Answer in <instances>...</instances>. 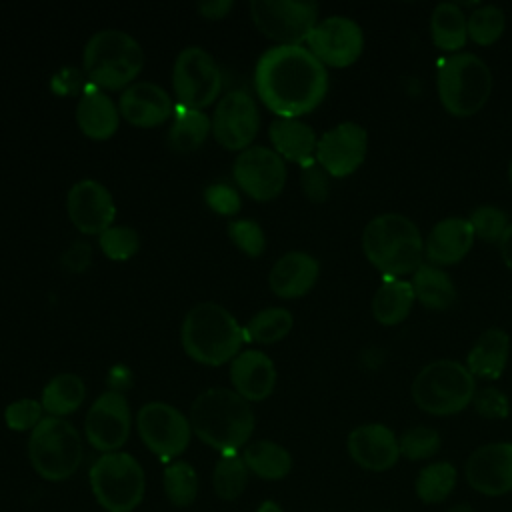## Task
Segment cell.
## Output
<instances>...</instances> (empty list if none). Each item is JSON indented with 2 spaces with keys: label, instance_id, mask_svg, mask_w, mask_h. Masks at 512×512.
<instances>
[{
  "label": "cell",
  "instance_id": "1",
  "mask_svg": "<svg viewBox=\"0 0 512 512\" xmlns=\"http://www.w3.org/2000/svg\"><path fill=\"white\" fill-rule=\"evenodd\" d=\"M254 86L260 100L278 118H298L324 100L328 72L308 48L276 44L258 58Z\"/></svg>",
  "mask_w": 512,
  "mask_h": 512
},
{
  "label": "cell",
  "instance_id": "2",
  "mask_svg": "<svg viewBox=\"0 0 512 512\" xmlns=\"http://www.w3.org/2000/svg\"><path fill=\"white\" fill-rule=\"evenodd\" d=\"M192 432L220 454L244 448L254 432V410L234 388L214 386L200 392L190 406Z\"/></svg>",
  "mask_w": 512,
  "mask_h": 512
},
{
  "label": "cell",
  "instance_id": "3",
  "mask_svg": "<svg viewBox=\"0 0 512 512\" xmlns=\"http://www.w3.org/2000/svg\"><path fill=\"white\" fill-rule=\"evenodd\" d=\"M184 352L200 364L220 366L232 362L244 342V328L236 316L218 302L194 304L180 328Z\"/></svg>",
  "mask_w": 512,
  "mask_h": 512
},
{
  "label": "cell",
  "instance_id": "4",
  "mask_svg": "<svg viewBox=\"0 0 512 512\" xmlns=\"http://www.w3.org/2000/svg\"><path fill=\"white\" fill-rule=\"evenodd\" d=\"M362 250L384 278L414 274L422 264L424 240L418 226L402 214H380L362 230Z\"/></svg>",
  "mask_w": 512,
  "mask_h": 512
},
{
  "label": "cell",
  "instance_id": "5",
  "mask_svg": "<svg viewBox=\"0 0 512 512\" xmlns=\"http://www.w3.org/2000/svg\"><path fill=\"white\" fill-rule=\"evenodd\" d=\"M144 64L140 42L120 30L102 28L94 32L82 52V66L92 86L118 90L134 82Z\"/></svg>",
  "mask_w": 512,
  "mask_h": 512
},
{
  "label": "cell",
  "instance_id": "6",
  "mask_svg": "<svg viewBox=\"0 0 512 512\" xmlns=\"http://www.w3.org/2000/svg\"><path fill=\"white\" fill-rule=\"evenodd\" d=\"M492 72L482 58L456 52L438 66L436 88L444 110L458 118L474 116L492 94Z\"/></svg>",
  "mask_w": 512,
  "mask_h": 512
},
{
  "label": "cell",
  "instance_id": "7",
  "mask_svg": "<svg viewBox=\"0 0 512 512\" xmlns=\"http://www.w3.org/2000/svg\"><path fill=\"white\" fill-rule=\"evenodd\" d=\"M414 404L432 416L462 412L476 394V378L456 360H434L426 364L412 382Z\"/></svg>",
  "mask_w": 512,
  "mask_h": 512
},
{
  "label": "cell",
  "instance_id": "8",
  "mask_svg": "<svg viewBox=\"0 0 512 512\" xmlns=\"http://www.w3.org/2000/svg\"><path fill=\"white\" fill-rule=\"evenodd\" d=\"M80 432L66 418L44 416L28 438V460L34 472L48 482L70 478L82 464Z\"/></svg>",
  "mask_w": 512,
  "mask_h": 512
},
{
  "label": "cell",
  "instance_id": "9",
  "mask_svg": "<svg viewBox=\"0 0 512 512\" xmlns=\"http://www.w3.org/2000/svg\"><path fill=\"white\" fill-rule=\"evenodd\" d=\"M96 502L106 512H132L146 492V476L140 462L122 450L100 454L88 472Z\"/></svg>",
  "mask_w": 512,
  "mask_h": 512
},
{
  "label": "cell",
  "instance_id": "10",
  "mask_svg": "<svg viewBox=\"0 0 512 512\" xmlns=\"http://www.w3.org/2000/svg\"><path fill=\"white\" fill-rule=\"evenodd\" d=\"M256 28L284 46H302L318 24V4L306 0H252Z\"/></svg>",
  "mask_w": 512,
  "mask_h": 512
},
{
  "label": "cell",
  "instance_id": "11",
  "mask_svg": "<svg viewBox=\"0 0 512 512\" xmlns=\"http://www.w3.org/2000/svg\"><path fill=\"white\" fill-rule=\"evenodd\" d=\"M172 86L182 106L202 110L220 94L222 72L206 48L186 46L174 60Z\"/></svg>",
  "mask_w": 512,
  "mask_h": 512
},
{
  "label": "cell",
  "instance_id": "12",
  "mask_svg": "<svg viewBox=\"0 0 512 512\" xmlns=\"http://www.w3.org/2000/svg\"><path fill=\"white\" fill-rule=\"evenodd\" d=\"M136 430L144 446L164 460L180 456L188 448L192 436L190 420L176 406L160 400L140 406L136 414Z\"/></svg>",
  "mask_w": 512,
  "mask_h": 512
},
{
  "label": "cell",
  "instance_id": "13",
  "mask_svg": "<svg viewBox=\"0 0 512 512\" xmlns=\"http://www.w3.org/2000/svg\"><path fill=\"white\" fill-rule=\"evenodd\" d=\"M132 428V412L122 392L106 390L88 408L84 418V434L92 448L98 452L120 450Z\"/></svg>",
  "mask_w": 512,
  "mask_h": 512
},
{
  "label": "cell",
  "instance_id": "14",
  "mask_svg": "<svg viewBox=\"0 0 512 512\" xmlns=\"http://www.w3.org/2000/svg\"><path fill=\"white\" fill-rule=\"evenodd\" d=\"M234 182L256 200L278 196L286 184L284 158L268 146H248L240 150L232 166Z\"/></svg>",
  "mask_w": 512,
  "mask_h": 512
},
{
  "label": "cell",
  "instance_id": "15",
  "mask_svg": "<svg viewBox=\"0 0 512 512\" xmlns=\"http://www.w3.org/2000/svg\"><path fill=\"white\" fill-rule=\"evenodd\" d=\"M260 128V112L246 90L226 92L212 114V134L228 150H244L252 144Z\"/></svg>",
  "mask_w": 512,
  "mask_h": 512
},
{
  "label": "cell",
  "instance_id": "16",
  "mask_svg": "<svg viewBox=\"0 0 512 512\" xmlns=\"http://www.w3.org/2000/svg\"><path fill=\"white\" fill-rule=\"evenodd\" d=\"M308 50L326 66L346 68L354 64L364 48L362 28L346 16H328L320 20L310 36Z\"/></svg>",
  "mask_w": 512,
  "mask_h": 512
},
{
  "label": "cell",
  "instance_id": "17",
  "mask_svg": "<svg viewBox=\"0 0 512 512\" xmlns=\"http://www.w3.org/2000/svg\"><path fill=\"white\" fill-rule=\"evenodd\" d=\"M366 152V130L356 122H340L318 138L316 162L328 172V176L344 178L360 168Z\"/></svg>",
  "mask_w": 512,
  "mask_h": 512
},
{
  "label": "cell",
  "instance_id": "18",
  "mask_svg": "<svg viewBox=\"0 0 512 512\" xmlns=\"http://www.w3.org/2000/svg\"><path fill=\"white\" fill-rule=\"evenodd\" d=\"M66 210L72 224L84 234L100 236L116 218V204L110 190L94 178H82L70 186Z\"/></svg>",
  "mask_w": 512,
  "mask_h": 512
},
{
  "label": "cell",
  "instance_id": "19",
  "mask_svg": "<svg viewBox=\"0 0 512 512\" xmlns=\"http://www.w3.org/2000/svg\"><path fill=\"white\" fill-rule=\"evenodd\" d=\"M464 476L468 486L484 496L512 492V444L490 442L476 448L464 464Z\"/></svg>",
  "mask_w": 512,
  "mask_h": 512
},
{
  "label": "cell",
  "instance_id": "20",
  "mask_svg": "<svg viewBox=\"0 0 512 512\" xmlns=\"http://www.w3.org/2000/svg\"><path fill=\"white\" fill-rule=\"evenodd\" d=\"M346 448L350 458L370 472L390 470L400 458L398 436L378 422L356 426L346 438Z\"/></svg>",
  "mask_w": 512,
  "mask_h": 512
},
{
  "label": "cell",
  "instance_id": "21",
  "mask_svg": "<svg viewBox=\"0 0 512 512\" xmlns=\"http://www.w3.org/2000/svg\"><path fill=\"white\" fill-rule=\"evenodd\" d=\"M118 110L130 124L150 128L172 116V100L160 84L152 80H136L122 90Z\"/></svg>",
  "mask_w": 512,
  "mask_h": 512
},
{
  "label": "cell",
  "instance_id": "22",
  "mask_svg": "<svg viewBox=\"0 0 512 512\" xmlns=\"http://www.w3.org/2000/svg\"><path fill=\"white\" fill-rule=\"evenodd\" d=\"M230 382L242 398L260 402L268 398L276 386V366L272 358L260 350H242L230 362Z\"/></svg>",
  "mask_w": 512,
  "mask_h": 512
},
{
  "label": "cell",
  "instance_id": "23",
  "mask_svg": "<svg viewBox=\"0 0 512 512\" xmlns=\"http://www.w3.org/2000/svg\"><path fill=\"white\" fill-rule=\"evenodd\" d=\"M474 238L468 218H444L428 232L424 240V256L434 266L456 264L470 252Z\"/></svg>",
  "mask_w": 512,
  "mask_h": 512
},
{
  "label": "cell",
  "instance_id": "24",
  "mask_svg": "<svg viewBox=\"0 0 512 512\" xmlns=\"http://www.w3.org/2000/svg\"><path fill=\"white\" fill-rule=\"evenodd\" d=\"M320 274L318 260L302 250L282 254L268 272V284L280 298H298L312 290Z\"/></svg>",
  "mask_w": 512,
  "mask_h": 512
},
{
  "label": "cell",
  "instance_id": "25",
  "mask_svg": "<svg viewBox=\"0 0 512 512\" xmlns=\"http://www.w3.org/2000/svg\"><path fill=\"white\" fill-rule=\"evenodd\" d=\"M76 122L86 136L102 140L116 132L120 110L102 88L90 86L76 104Z\"/></svg>",
  "mask_w": 512,
  "mask_h": 512
},
{
  "label": "cell",
  "instance_id": "26",
  "mask_svg": "<svg viewBox=\"0 0 512 512\" xmlns=\"http://www.w3.org/2000/svg\"><path fill=\"white\" fill-rule=\"evenodd\" d=\"M510 356V336L502 328H488L468 352L466 368L474 378L496 380L502 376Z\"/></svg>",
  "mask_w": 512,
  "mask_h": 512
},
{
  "label": "cell",
  "instance_id": "27",
  "mask_svg": "<svg viewBox=\"0 0 512 512\" xmlns=\"http://www.w3.org/2000/svg\"><path fill=\"white\" fill-rule=\"evenodd\" d=\"M268 136L274 150L286 160L308 164L316 154L318 138L312 126L298 118H276L268 128Z\"/></svg>",
  "mask_w": 512,
  "mask_h": 512
},
{
  "label": "cell",
  "instance_id": "28",
  "mask_svg": "<svg viewBox=\"0 0 512 512\" xmlns=\"http://www.w3.org/2000/svg\"><path fill=\"white\" fill-rule=\"evenodd\" d=\"M412 284L402 278H384L372 298V314L382 326L404 322L414 306Z\"/></svg>",
  "mask_w": 512,
  "mask_h": 512
},
{
  "label": "cell",
  "instance_id": "29",
  "mask_svg": "<svg viewBox=\"0 0 512 512\" xmlns=\"http://www.w3.org/2000/svg\"><path fill=\"white\" fill-rule=\"evenodd\" d=\"M242 460L254 476L262 480H282L292 470L290 452L274 440H254L242 448Z\"/></svg>",
  "mask_w": 512,
  "mask_h": 512
},
{
  "label": "cell",
  "instance_id": "30",
  "mask_svg": "<svg viewBox=\"0 0 512 512\" xmlns=\"http://www.w3.org/2000/svg\"><path fill=\"white\" fill-rule=\"evenodd\" d=\"M414 298L430 310H446L456 300V288L452 278L434 264H420L412 274Z\"/></svg>",
  "mask_w": 512,
  "mask_h": 512
},
{
  "label": "cell",
  "instance_id": "31",
  "mask_svg": "<svg viewBox=\"0 0 512 512\" xmlns=\"http://www.w3.org/2000/svg\"><path fill=\"white\" fill-rule=\"evenodd\" d=\"M430 36L442 52H458L468 40V16L454 2H442L432 10Z\"/></svg>",
  "mask_w": 512,
  "mask_h": 512
},
{
  "label": "cell",
  "instance_id": "32",
  "mask_svg": "<svg viewBox=\"0 0 512 512\" xmlns=\"http://www.w3.org/2000/svg\"><path fill=\"white\" fill-rule=\"evenodd\" d=\"M86 398V384L78 374L62 372L48 380L42 390L40 404L48 416L62 418L80 408Z\"/></svg>",
  "mask_w": 512,
  "mask_h": 512
},
{
  "label": "cell",
  "instance_id": "33",
  "mask_svg": "<svg viewBox=\"0 0 512 512\" xmlns=\"http://www.w3.org/2000/svg\"><path fill=\"white\" fill-rule=\"evenodd\" d=\"M212 130V120L206 112L182 106L170 124L168 146L176 152H192L206 140Z\"/></svg>",
  "mask_w": 512,
  "mask_h": 512
},
{
  "label": "cell",
  "instance_id": "34",
  "mask_svg": "<svg viewBox=\"0 0 512 512\" xmlns=\"http://www.w3.org/2000/svg\"><path fill=\"white\" fill-rule=\"evenodd\" d=\"M456 482L458 472L450 462H432L418 472L414 488L424 504H440L454 492Z\"/></svg>",
  "mask_w": 512,
  "mask_h": 512
},
{
  "label": "cell",
  "instance_id": "35",
  "mask_svg": "<svg viewBox=\"0 0 512 512\" xmlns=\"http://www.w3.org/2000/svg\"><path fill=\"white\" fill-rule=\"evenodd\" d=\"M162 486L168 502L176 508H188L198 498V474L186 460H174L164 468Z\"/></svg>",
  "mask_w": 512,
  "mask_h": 512
},
{
  "label": "cell",
  "instance_id": "36",
  "mask_svg": "<svg viewBox=\"0 0 512 512\" xmlns=\"http://www.w3.org/2000/svg\"><path fill=\"white\" fill-rule=\"evenodd\" d=\"M294 318L288 308L282 306H270L260 312H256L246 328H244V340H254L260 344H272L282 340L292 330Z\"/></svg>",
  "mask_w": 512,
  "mask_h": 512
},
{
  "label": "cell",
  "instance_id": "37",
  "mask_svg": "<svg viewBox=\"0 0 512 512\" xmlns=\"http://www.w3.org/2000/svg\"><path fill=\"white\" fill-rule=\"evenodd\" d=\"M248 482V468L236 452L222 454L212 470V488L222 500H236Z\"/></svg>",
  "mask_w": 512,
  "mask_h": 512
},
{
  "label": "cell",
  "instance_id": "38",
  "mask_svg": "<svg viewBox=\"0 0 512 512\" xmlns=\"http://www.w3.org/2000/svg\"><path fill=\"white\" fill-rule=\"evenodd\" d=\"M506 28V16L502 8L486 4L476 8L468 16V38L480 46H490L494 44Z\"/></svg>",
  "mask_w": 512,
  "mask_h": 512
},
{
  "label": "cell",
  "instance_id": "39",
  "mask_svg": "<svg viewBox=\"0 0 512 512\" xmlns=\"http://www.w3.org/2000/svg\"><path fill=\"white\" fill-rule=\"evenodd\" d=\"M440 434L430 426H412L398 438L400 456L408 460H428L440 450Z\"/></svg>",
  "mask_w": 512,
  "mask_h": 512
},
{
  "label": "cell",
  "instance_id": "40",
  "mask_svg": "<svg viewBox=\"0 0 512 512\" xmlns=\"http://www.w3.org/2000/svg\"><path fill=\"white\" fill-rule=\"evenodd\" d=\"M100 248L110 260H128L140 246V236L132 226L112 224L100 234Z\"/></svg>",
  "mask_w": 512,
  "mask_h": 512
},
{
  "label": "cell",
  "instance_id": "41",
  "mask_svg": "<svg viewBox=\"0 0 512 512\" xmlns=\"http://www.w3.org/2000/svg\"><path fill=\"white\" fill-rule=\"evenodd\" d=\"M470 226L474 230V236L482 238L484 242H500L504 232L508 230L510 222L504 210H500L498 206H478L472 214H470Z\"/></svg>",
  "mask_w": 512,
  "mask_h": 512
},
{
  "label": "cell",
  "instance_id": "42",
  "mask_svg": "<svg viewBox=\"0 0 512 512\" xmlns=\"http://www.w3.org/2000/svg\"><path fill=\"white\" fill-rule=\"evenodd\" d=\"M42 414H44V408L38 400L18 398L4 408V422L10 430H16V432L30 430L32 432L38 426V422L44 418Z\"/></svg>",
  "mask_w": 512,
  "mask_h": 512
},
{
  "label": "cell",
  "instance_id": "43",
  "mask_svg": "<svg viewBox=\"0 0 512 512\" xmlns=\"http://www.w3.org/2000/svg\"><path fill=\"white\" fill-rule=\"evenodd\" d=\"M228 236L232 238V242L246 252L248 256H260L264 246H266V238H264V230L260 228V224L252 218H240V220H232L228 224Z\"/></svg>",
  "mask_w": 512,
  "mask_h": 512
},
{
  "label": "cell",
  "instance_id": "44",
  "mask_svg": "<svg viewBox=\"0 0 512 512\" xmlns=\"http://www.w3.org/2000/svg\"><path fill=\"white\" fill-rule=\"evenodd\" d=\"M472 404H474L476 412L488 420H502L510 414L508 396L502 390L492 388V386L476 390Z\"/></svg>",
  "mask_w": 512,
  "mask_h": 512
},
{
  "label": "cell",
  "instance_id": "45",
  "mask_svg": "<svg viewBox=\"0 0 512 512\" xmlns=\"http://www.w3.org/2000/svg\"><path fill=\"white\" fill-rule=\"evenodd\" d=\"M204 202L218 214H224V216H232L240 210V194L236 188L224 184V182H214V184H208L204 188Z\"/></svg>",
  "mask_w": 512,
  "mask_h": 512
},
{
  "label": "cell",
  "instance_id": "46",
  "mask_svg": "<svg viewBox=\"0 0 512 512\" xmlns=\"http://www.w3.org/2000/svg\"><path fill=\"white\" fill-rule=\"evenodd\" d=\"M300 184H302L304 194L312 202H324L328 198L330 180H328V172L320 164H314V162L304 164Z\"/></svg>",
  "mask_w": 512,
  "mask_h": 512
},
{
  "label": "cell",
  "instance_id": "47",
  "mask_svg": "<svg viewBox=\"0 0 512 512\" xmlns=\"http://www.w3.org/2000/svg\"><path fill=\"white\" fill-rule=\"evenodd\" d=\"M64 264L74 270V272H80L86 268V264L90 262V244L86 242H74L70 246V250L64 254Z\"/></svg>",
  "mask_w": 512,
  "mask_h": 512
},
{
  "label": "cell",
  "instance_id": "48",
  "mask_svg": "<svg viewBox=\"0 0 512 512\" xmlns=\"http://www.w3.org/2000/svg\"><path fill=\"white\" fill-rule=\"evenodd\" d=\"M132 378H134V376H132V370H130L126 364H116V366H112L110 372H108V376H106L110 390L122 392V394H124V390L132 384Z\"/></svg>",
  "mask_w": 512,
  "mask_h": 512
},
{
  "label": "cell",
  "instance_id": "49",
  "mask_svg": "<svg viewBox=\"0 0 512 512\" xmlns=\"http://www.w3.org/2000/svg\"><path fill=\"white\" fill-rule=\"evenodd\" d=\"M232 0H206L198 4V12L206 18H222L232 10Z\"/></svg>",
  "mask_w": 512,
  "mask_h": 512
},
{
  "label": "cell",
  "instance_id": "50",
  "mask_svg": "<svg viewBox=\"0 0 512 512\" xmlns=\"http://www.w3.org/2000/svg\"><path fill=\"white\" fill-rule=\"evenodd\" d=\"M498 244H500V254H502L504 264L508 266V270H512V224L508 226V230L504 232V236Z\"/></svg>",
  "mask_w": 512,
  "mask_h": 512
},
{
  "label": "cell",
  "instance_id": "51",
  "mask_svg": "<svg viewBox=\"0 0 512 512\" xmlns=\"http://www.w3.org/2000/svg\"><path fill=\"white\" fill-rule=\"evenodd\" d=\"M254 512H284V510L280 508L278 502H274V500H264Z\"/></svg>",
  "mask_w": 512,
  "mask_h": 512
},
{
  "label": "cell",
  "instance_id": "52",
  "mask_svg": "<svg viewBox=\"0 0 512 512\" xmlns=\"http://www.w3.org/2000/svg\"><path fill=\"white\" fill-rule=\"evenodd\" d=\"M448 512H474V508L470 504H466V502H458V504L450 506Z\"/></svg>",
  "mask_w": 512,
  "mask_h": 512
},
{
  "label": "cell",
  "instance_id": "53",
  "mask_svg": "<svg viewBox=\"0 0 512 512\" xmlns=\"http://www.w3.org/2000/svg\"><path fill=\"white\" fill-rule=\"evenodd\" d=\"M508 178H510V184H512V160H510V168H508Z\"/></svg>",
  "mask_w": 512,
  "mask_h": 512
},
{
  "label": "cell",
  "instance_id": "54",
  "mask_svg": "<svg viewBox=\"0 0 512 512\" xmlns=\"http://www.w3.org/2000/svg\"><path fill=\"white\" fill-rule=\"evenodd\" d=\"M382 512H394V510H382Z\"/></svg>",
  "mask_w": 512,
  "mask_h": 512
}]
</instances>
